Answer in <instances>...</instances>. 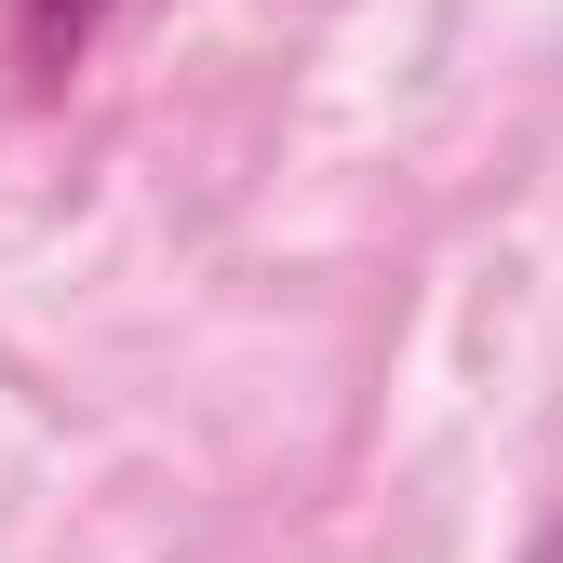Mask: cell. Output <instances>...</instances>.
Here are the masks:
<instances>
[{"instance_id": "cell-1", "label": "cell", "mask_w": 563, "mask_h": 563, "mask_svg": "<svg viewBox=\"0 0 563 563\" xmlns=\"http://www.w3.org/2000/svg\"><path fill=\"white\" fill-rule=\"evenodd\" d=\"M95 27H108V0H0V54H14L27 95H54L67 67L95 54Z\"/></svg>"}, {"instance_id": "cell-2", "label": "cell", "mask_w": 563, "mask_h": 563, "mask_svg": "<svg viewBox=\"0 0 563 563\" xmlns=\"http://www.w3.org/2000/svg\"><path fill=\"white\" fill-rule=\"evenodd\" d=\"M523 563H563V510H550V537H537V550H523Z\"/></svg>"}]
</instances>
